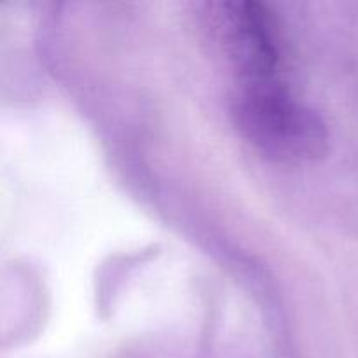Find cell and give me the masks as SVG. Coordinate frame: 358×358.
Masks as SVG:
<instances>
[{
	"label": "cell",
	"instance_id": "obj_1",
	"mask_svg": "<svg viewBox=\"0 0 358 358\" xmlns=\"http://www.w3.org/2000/svg\"><path fill=\"white\" fill-rule=\"evenodd\" d=\"M233 115L238 129L276 159H311L327 143L320 115L297 100L278 77L238 83Z\"/></svg>",
	"mask_w": 358,
	"mask_h": 358
},
{
	"label": "cell",
	"instance_id": "obj_2",
	"mask_svg": "<svg viewBox=\"0 0 358 358\" xmlns=\"http://www.w3.org/2000/svg\"><path fill=\"white\" fill-rule=\"evenodd\" d=\"M212 20L224 55L240 77L238 83L278 77L282 51L268 7L259 2L217 3Z\"/></svg>",
	"mask_w": 358,
	"mask_h": 358
}]
</instances>
